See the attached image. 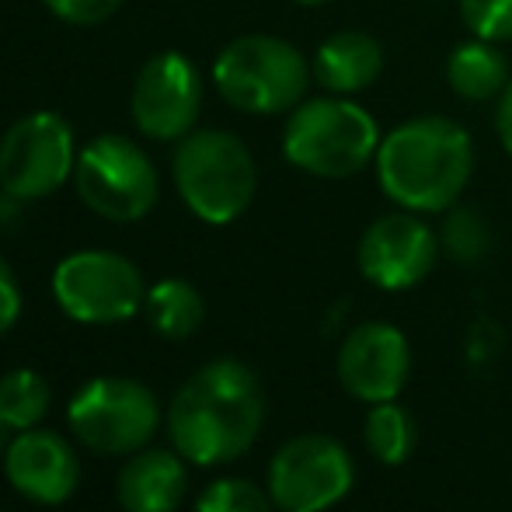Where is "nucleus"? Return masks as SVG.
I'll return each instance as SVG.
<instances>
[{
    "instance_id": "nucleus-13",
    "label": "nucleus",
    "mask_w": 512,
    "mask_h": 512,
    "mask_svg": "<svg viewBox=\"0 0 512 512\" xmlns=\"http://www.w3.org/2000/svg\"><path fill=\"white\" fill-rule=\"evenodd\" d=\"M439 237L415 213L380 216L359 237V272L380 290H408L432 272Z\"/></svg>"
},
{
    "instance_id": "nucleus-3",
    "label": "nucleus",
    "mask_w": 512,
    "mask_h": 512,
    "mask_svg": "<svg viewBox=\"0 0 512 512\" xmlns=\"http://www.w3.org/2000/svg\"><path fill=\"white\" fill-rule=\"evenodd\" d=\"M380 150V129L363 105L342 95L314 98L293 108L283 133V154L293 168L317 178H349Z\"/></svg>"
},
{
    "instance_id": "nucleus-14",
    "label": "nucleus",
    "mask_w": 512,
    "mask_h": 512,
    "mask_svg": "<svg viewBox=\"0 0 512 512\" xmlns=\"http://www.w3.org/2000/svg\"><path fill=\"white\" fill-rule=\"evenodd\" d=\"M4 471L14 492L39 506H60L77 492L81 464L77 453L60 432L25 429L7 443Z\"/></svg>"
},
{
    "instance_id": "nucleus-23",
    "label": "nucleus",
    "mask_w": 512,
    "mask_h": 512,
    "mask_svg": "<svg viewBox=\"0 0 512 512\" xmlns=\"http://www.w3.org/2000/svg\"><path fill=\"white\" fill-rule=\"evenodd\" d=\"M460 14L478 39H512V0H460Z\"/></svg>"
},
{
    "instance_id": "nucleus-16",
    "label": "nucleus",
    "mask_w": 512,
    "mask_h": 512,
    "mask_svg": "<svg viewBox=\"0 0 512 512\" xmlns=\"http://www.w3.org/2000/svg\"><path fill=\"white\" fill-rule=\"evenodd\" d=\"M380 70H384V49H380V42L373 35L356 32V28L324 39L314 56L317 84L342 98L370 88L380 77Z\"/></svg>"
},
{
    "instance_id": "nucleus-7",
    "label": "nucleus",
    "mask_w": 512,
    "mask_h": 512,
    "mask_svg": "<svg viewBox=\"0 0 512 512\" xmlns=\"http://www.w3.org/2000/svg\"><path fill=\"white\" fill-rule=\"evenodd\" d=\"M74 436L95 453H136L154 439L161 408L150 387L129 377H98L67 408Z\"/></svg>"
},
{
    "instance_id": "nucleus-5",
    "label": "nucleus",
    "mask_w": 512,
    "mask_h": 512,
    "mask_svg": "<svg viewBox=\"0 0 512 512\" xmlns=\"http://www.w3.org/2000/svg\"><path fill=\"white\" fill-rule=\"evenodd\" d=\"M216 91L251 115L286 112L304 98L310 67L297 46L276 35H241L234 39L213 67Z\"/></svg>"
},
{
    "instance_id": "nucleus-15",
    "label": "nucleus",
    "mask_w": 512,
    "mask_h": 512,
    "mask_svg": "<svg viewBox=\"0 0 512 512\" xmlns=\"http://www.w3.org/2000/svg\"><path fill=\"white\" fill-rule=\"evenodd\" d=\"M185 492H189V471L178 450L136 453L115 481V495L126 512H178Z\"/></svg>"
},
{
    "instance_id": "nucleus-2",
    "label": "nucleus",
    "mask_w": 512,
    "mask_h": 512,
    "mask_svg": "<svg viewBox=\"0 0 512 512\" xmlns=\"http://www.w3.org/2000/svg\"><path fill=\"white\" fill-rule=\"evenodd\" d=\"M474 171V143L464 126L439 115L408 119L380 140V189L411 213H446Z\"/></svg>"
},
{
    "instance_id": "nucleus-27",
    "label": "nucleus",
    "mask_w": 512,
    "mask_h": 512,
    "mask_svg": "<svg viewBox=\"0 0 512 512\" xmlns=\"http://www.w3.org/2000/svg\"><path fill=\"white\" fill-rule=\"evenodd\" d=\"M297 4H307V7H317V4H324V0H297Z\"/></svg>"
},
{
    "instance_id": "nucleus-6",
    "label": "nucleus",
    "mask_w": 512,
    "mask_h": 512,
    "mask_svg": "<svg viewBox=\"0 0 512 512\" xmlns=\"http://www.w3.org/2000/svg\"><path fill=\"white\" fill-rule=\"evenodd\" d=\"M74 185L84 206L112 223L143 220L157 206V168L129 136L105 133L77 154Z\"/></svg>"
},
{
    "instance_id": "nucleus-21",
    "label": "nucleus",
    "mask_w": 512,
    "mask_h": 512,
    "mask_svg": "<svg viewBox=\"0 0 512 512\" xmlns=\"http://www.w3.org/2000/svg\"><path fill=\"white\" fill-rule=\"evenodd\" d=\"M488 244H492V234H488V223L481 220L474 209H453L446 216L443 230H439V248L453 258V262L474 265L488 255Z\"/></svg>"
},
{
    "instance_id": "nucleus-12",
    "label": "nucleus",
    "mask_w": 512,
    "mask_h": 512,
    "mask_svg": "<svg viewBox=\"0 0 512 512\" xmlns=\"http://www.w3.org/2000/svg\"><path fill=\"white\" fill-rule=\"evenodd\" d=\"M408 338L387 321H366L345 335L338 349V380L356 401L380 405L394 401L408 384Z\"/></svg>"
},
{
    "instance_id": "nucleus-1",
    "label": "nucleus",
    "mask_w": 512,
    "mask_h": 512,
    "mask_svg": "<svg viewBox=\"0 0 512 512\" xmlns=\"http://www.w3.org/2000/svg\"><path fill=\"white\" fill-rule=\"evenodd\" d=\"M265 422V391L237 359L206 363L168 408V432L189 464H230L251 450Z\"/></svg>"
},
{
    "instance_id": "nucleus-9",
    "label": "nucleus",
    "mask_w": 512,
    "mask_h": 512,
    "mask_svg": "<svg viewBox=\"0 0 512 512\" xmlns=\"http://www.w3.org/2000/svg\"><path fill=\"white\" fill-rule=\"evenodd\" d=\"M53 297L67 317L81 324L129 321L147 300L143 276L115 251H77L53 272Z\"/></svg>"
},
{
    "instance_id": "nucleus-4",
    "label": "nucleus",
    "mask_w": 512,
    "mask_h": 512,
    "mask_svg": "<svg viewBox=\"0 0 512 512\" xmlns=\"http://www.w3.org/2000/svg\"><path fill=\"white\" fill-rule=\"evenodd\" d=\"M175 185L199 220L223 227L237 220L255 199V157L227 129L189 133L175 150Z\"/></svg>"
},
{
    "instance_id": "nucleus-8",
    "label": "nucleus",
    "mask_w": 512,
    "mask_h": 512,
    "mask_svg": "<svg viewBox=\"0 0 512 512\" xmlns=\"http://www.w3.org/2000/svg\"><path fill=\"white\" fill-rule=\"evenodd\" d=\"M74 168V129L60 112L21 115L0 140V189L14 199L53 196Z\"/></svg>"
},
{
    "instance_id": "nucleus-24",
    "label": "nucleus",
    "mask_w": 512,
    "mask_h": 512,
    "mask_svg": "<svg viewBox=\"0 0 512 512\" xmlns=\"http://www.w3.org/2000/svg\"><path fill=\"white\" fill-rule=\"evenodd\" d=\"M42 4H46L60 21H67V25L91 28V25H102V21L112 18V14L119 11L122 0H42Z\"/></svg>"
},
{
    "instance_id": "nucleus-28",
    "label": "nucleus",
    "mask_w": 512,
    "mask_h": 512,
    "mask_svg": "<svg viewBox=\"0 0 512 512\" xmlns=\"http://www.w3.org/2000/svg\"><path fill=\"white\" fill-rule=\"evenodd\" d=\"M4 432H7V425H4V422H0V446H4Z\"/></svg>"
},
{
    "instance_id": "nucleus-22",
    "label": "nucleus",
    "mask_w": 512,
    "mask_h": 512,
    "mask_svg": "<svg viewBox=\"0 0 512 512\" xmlns=\"http://www.w3.org/2000/svg\"><path fill=\"white\" fill-rule=\"evenodd\" d=\"M269 488H258L255 481L244 478H220L199 495L196 512H272Z\"/></svg>"
},
{
    "instance_id": "nucleus-11",
    "label": "nucleus",
    "mask_w": 512,
    "mask_h": 512,
    "mask_svg": "<svg viewBox=\"0 0 512 512\" xmlns=\"http://www.w3.org/2000/svg\"><path fill=\"white\" fill-rule=\"evenodd\" d=\"M203 108V81L182 53H157L143 63L133 88V119L150 140H185Z\"/></svg>"
},
{
    "instance_id": "nucleus-19",
    "label": "nucleus",
    "mask_w": 512,
    "mask_h": 512,
    "mask_svg": "<svg viewBox=\"0 0 512 512\" xmlns=\"http://www.w3.org/2000/svg\"><path fill=\"white\" fill-rule=\"evenodd\" d=\"M363 439L366 450L373 453V460L384 467L405 464L415 450V418L408 415L398 401H380L370 405L363 422Z\"/></svg>"
},
{
    "instance_id": "nucleus-17",
    "label": "nucleus",
    "mask_w": 512,
    "mask_h": 512,
    "mask_svg": "<svg viewBox=\"0 0 512 512\" xmlns=\"http://www.w3.org/2000/svg\"><path fill=\"white\" fill-rule=\"evenodd\" d=\"M446 77H450V88L460 98H467V102H488V98H502V91L509 88V63L495 49V42L474 39L450 53Z\"/></svg>"
},
{
    "instance_id": "nucleus-10",
    "label": "nucleus",
    "mask_w": 512,
    "mask_h": 512,
    "mask_svg": "<svg viewBox=\"0 0 512 512\" xmlns=\"http://www.w3.org/2000/svg\"><path fill=\"white\" fill-rule=\"evenodd\" d=\"M352 481L349 450L321 432L293 436L269 464V495L279 512H324L352 492Z\"/></svg>"
},
{
    "instance_id": "nucleus-18",
    "label": "nucleus",
    "mask_w": 512,
    "mask_h": 512,
    "mask_svg": "<svg viewBox=\"0 0 512 512\" xmlns=\"http://www.w3.org/2000/svg\"><path fill=\"white\" fill-rule=\"evenodd\" d=\"M147 317H150V328L157 335L171 338V342H182V338L196 335L199 324L206 317V304L199 297V290L185 279H161L157 286L147 290Z\"/></svg>"
},
{
    "instance_id": "nucleus-20",
    "label": "nucleus",
    "mask_w": 512,
    "mask_h": 512,
    "mask_svg": "<svg viewBox=\"0 0 512 512\" xmlns=\"http://www.w3.org/2000/svg\"><path fill=\"white\" fill-rule=\"evenodd\" d=\"M49 384L35 370H11L0 377V422L14 432L35 429L49 411Z\"/></svg>"
},
{
    "instance_id": "nucleus-25",
    "label": "nucleus",
    "mask_w": 512,
    "mask_h": 512,
    "mask_svg": "<svg viewBox=\"0 0 512 512\" xmlns=\"http://www.w3.org/2000/svg\"><path fill=\"white\" fill-rule=\"evenodd\" d=\"M21 314V286L14 279V269L0 258V338L14 328Z\"/></svg>"
},
{
    "instance_id": "nucleus-26",
    "label": "nucleus",
    "mask_w": 512,
    "mask_h": 512,
    "mask_svg": "<svg viewBox=\"0 0 512 512\" xmlns=\"http://www.w3.org/2000/svg\"><path fill=\"white\" fill-rule=\"evenodd\" d=\"M495 126H499L502 147H506L509 157H512V81H509V88L502 91V98H499V115H495Z\"/></svg>"
}]
</instances>
